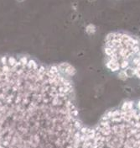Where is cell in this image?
Here are the masks:
<instances>
[{
    "mask_svg": "<svg viewBox=\"0 0 140 148\" xmlns=\"http://www.w3.org/2000/svg\"><path fill=\"white\" fill-rule=\"evenodd\" d=\"M86 129L68 74L27 57L0 61V148H81Z\"/></svg>",
    "mask_w": 140,
    "mask_h": 148,
    "instance_id": "1",
    "label": "cell"
},
{
    "mask_svg": "<svg viewBox=\"0 0 140 148\" xmlns=\"http://www.w3.org/2000/svg\"><path fill=\"white\" fill-rule=\"evenodd\" d=\"M81 148H140V108L126 101L86 129Z\"/></svg>",
    "mask_w": 140,
    "mask_h": 148,
    "instance_id": "2",
    "label": "cell"
},
{
    "mask_svg": "<svg viewBox=\"0 0 140 148\" xmlns=\"http://www.w3.org/2000/svg\"><path fill=\"white\" fill-rule=\"evenodd\" d=\"M139 49V39L127 34H110L105 42L106 64L113 73L128 77Z\"/></svg>",
    "mask_w": 140,
    "mask_h": 148,
    "instance_id": "3",
    "label": "cell"
},
{
    "mask_svg": "<svg viewBox=\"0 0 140 148\" xmlns=\"http://www.w3.org/2000/svg\"><path fill=\"white\" fill-rule=\"evenodd\" d=\"M132 76H135L137 77L140 80V40H139V51L137 53V55L135 56L133 64L131 66L130 73Z\"/></svg>",
    "mask_w": 140,
    "mask_h": 148,
    "instance_id": "4",
    "label": "cell"
}]
</instances>
